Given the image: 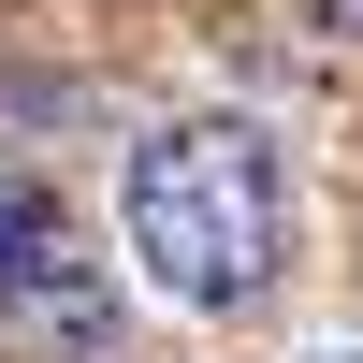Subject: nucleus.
Here are the masks:
<instances>
[{
    "mask_svg": "<svg viewBox=\"0 0 363 363\" xmlns=\"http://www.w3.org/2000/svg\"><path fill=\"white\" fill-rule=\"evenodd\" d=\"M116 247L174 320H247L291 277V145L262 116H174L116 174Z\"/></svg>",
    "mask_w": 363,
    "mask_h": 363,
    "instance_id": "obj_1",
    "label": "nucleus"
},
{
    "mask_svg": "<svg viewBox=\"0 0 363 363\" xmlns=\"http://www.w3.org/2000/svg\"><path fill=\"white\" fill-rule=\"evenodd\" d=\"M0 320H58V335H102V262L58 218V189L0 174Z\"/></svg>",
    "mask_w": 363,
    "mask_h": 363,
    "instance_id": "obj_2",
    "label": "nucleus"
},
{
    "mask_svg": "<svg viewBox=\"0 0 363 363\" xmlns=\"http://www.w3.org/2000/svg\"><path fill=\"white\" fill-rule=\"evenodd\" d=\"M306 363H363V349H306Z\"/></svg>",
    "mask_w": 363,
    "mask_h": 363,
    "instance_id": "obj_3",
    "label": "nucleus"
},
{
    "mask_svg": "<svg viewBox=\"0 0 363 363\" xmlns=\"http://www.w3.org/2000/svg\"><path fill=\"white\" fill-rule=\"evenodd\" d=\"M349 15H363V0H349Z\"/></svg>",
    "mask_w": 363,
    "mask_h": 363,
    "instance_id": "obj_4",
    "label": "nucleus"
}]
</instances>
